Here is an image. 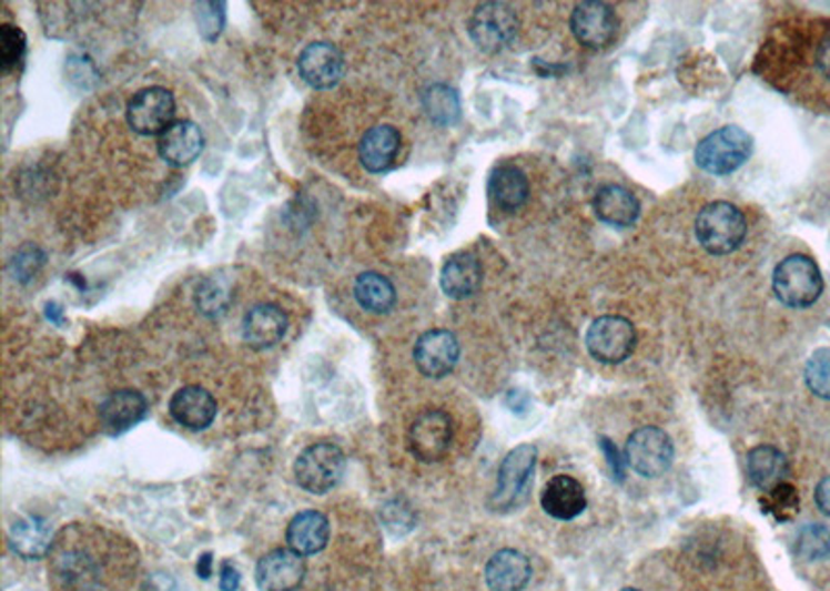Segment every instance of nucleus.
I'll return each mask as SVG.
<instances>
[{"label":"nucleus","mask_w":830,"mask_h":591,"mask_svg":"<svg viewBox=\"0 0 830 591\" xmlns=\"http://www.w3.org/2000/svg\"><path fill=\"white\" fill-rule=\"evenodd\" d=\"M696 235L708 254L727 256L746 240L748 223L743 212L733 204L712 202L698 214Z\"/></svg>","instance_id":"f257e3e1"},{"label":"nucleus","mask_w":830,"mask_h":591,"mask_svg":"<svg viewBox=\"0 0 830 591\" xmlns=\"http://www.w3.org/2000/svg\"><path fill=\"white\" fill-rule=\"evenodd\" d=\"M753 140L750 133L735 125L717 129L706 135L696 147V162L710 175H731L751 156Z\"/></svg>","instance_id":"f03ea898"},{"label":"nucleus","mask_w":830,"mask_h":591,"mask_svg":"<svg viewBox=\"0 0 830 591\" xmlns=\"http://www.w3.org/2000/svg\"><path fill=\"white\" fill-rule=\"evenodd\" d=\"M822 274L812 257H785L772 274L775 295L787 307H810L822 295Z\"/></svg>","instance_id":"7ed1b4c3"},{"label":"nucleus","mask_w":830,"mask_h":591,"mask_svg":"<svg viewBox=\"0 0 830 591\" xmlns=\"http://www.w3.org/2000/svg\"><path fill=\"white\" fill-rule=\"evenodd\" d=\"M295 480L310 495H326L345 473V455L333 442L305 448L295 461Z\"/></svg>","instance_id":"20e7f679"},{"label":"nucleus","mask_w":830,"mask_h":591,"mask_svg":"<svg viewBox=\"0 0 830 591\" xmlns=\"http://www.w3.org/2000/svg\"><path fill=\"white\" fill-rule=\"evenodd\" d=\"M675 448L667 431L646 426L634 431L625 447V459L644 478L662 476L672 463Z\"/></svg>","instance_id":"39448f33"},{"label":"nucleus","mask_w":830,"mask_h":591,"mask_svg":"<svg viewBox=\"0 0 830 591\" xmlns=\"http://www.w3.org/2000/svg\"><path fill=\"white\" fill-rule=\"evenodd\" d=\"M519 32V21L509 4L484 2L469 19V35L484 52L507 49Z\"/></svg>","instance_id":"423d86ee"},{"label":"nucleus","mask_w":830,"mask_h":591,"mask_svg":"<svg viewBox=\"0 0 830 591\" xmlns=\"http://www.w3.org/2000/svg\"><path fill=\"white\" fill-rule=\"evenodd\" d=\"M636 328L621 316H603L591 322L586 347L600 364H621L636 349Z\"/></svg>","instance_id":"0eeeda50"},{"label":"nucleus","mask_w":830,"mask_h":591,"mask_svg":"<svg viewBox=\"0 0 830 591\" xmlns=\"http://www.w3.org/2000/svg\"><path fill=\"white\" fill-rule=\"evenodd\" d=\"M453 442V419L443 409H428L415 417L407 445L417 461L436 463L445 459Z\"/></svg>","instance_id":"6e6552de"},{"label":"nucleus","mask_w":830,"mask_h":591,"mask_svg":"<svg viewBox=\"0 0 830 591\" xmlns=\"http://www.w3.org/2000/svg\"><path fill=\"white\" fill-rule=\"evenodd\" d=\"M536 463H538V450L534 445L515 447L503 459L500 469H498V478H496L495 495L490 500L496 511H509L517 505V500L526 492L527 481L532 478Z\"/></svg>","instance_id":"1a4fd4ad"},{"label":"nucleus","mask_w":830,"mask_h":591,"mask_svg":"<svg viewBox=\"0 0 830 591\" xmlns=\"http://www.w3.org/2000/svg\"><path fill=\"white\" fill-rule=\"evenodd\" d=\"M175 98L164 88H145L131 98L128 106L129 125L140 135H162L173 125Z\"/></svg>","instance_id":"9d476101"},{"label":"nucleus","mask_w":830,"mask_h":591,"mask_svg":"<svg viewBox=\"0 0 830 591\" xmlns=\"http://www.w3.org/2000/svg\"><path fill=\"white\" fill-rule=\"evenodd\" d=\"M571 32L588 49H607L619 33V17L608 2H579L571 13Z\"/></svg>","instance_id":"9b49d317"},{"label":"nucleus","mask_w":830,"mask_h":591,"mask_svg":"<svg viewBox=\"0 0 830 591\" xmlns=\"http://www.w3.org/2000/svg\"><path fill=\"white\" fill-rule=\"evenodd\" d=\"M414 359L426 378H445L459 361V343L448 330H428L417 338Z\"/></svg>","instance_id":"f8f14e48"},{"label":"nucleus","mask_w":830,"mask_h":591,"mask_svg":"<svg viewBox=\"0 0 830 591\" xmlns=\"http://www.w3.org/2000/svg\"><path fill=\"white\" fill-rule=\"evenodd\" d=\"M304 559L293 550H272L257 562L256 583L260 591H297L304 583Z\"/></svg>","instance_id":"ddd939ff"},{"label":"nucleus","mask_w":830,"mask_h":591,"mask_svg":"<svg viewBox=\"0 0 830 591\" xmlns=\"http://www.w3.org/2000/svg\"><path fill=\"white\" fill-rule=\"evenodd\" d=\"M297 69L302 80L314 90H331L345 75V59L333 44L314 42L302 50Z\"/></svg>","instance_id":"4468645a"},{"label":"nucleus","mask_w":830,"mask_h":591,"mask_svg":"<svg viewBox=\"0 0 830 591\" xmlns=\"http://www.w3.org/2000/svg\"><path fill=\"white\" fill-rule=\"evenodd\" d=\"M169 411L179 426L188 430H206L216 419V399L202 386L179 388L169 403Z\"/></svg>","instance_id":"2eb2a0df"},{"label":"nucleus","mask_w":830,"mask_h":591,"mask_svg":"<svg viewBox=\"0 0 830 591\" xmlns=\"http://www.w3.org/2000/svg\"><path fill=\"white\" fill-rule=\"evenodd\" d=\"M148 414V403L138 390H117L100 405V426L109 436H121L135 428Z\"/></svg>","instance_id":"dca6fc26"},{"label":"nucleus","mask_w":830,"mask_h":591,"mask_svg":"<svg viewBox=\"0 0 830 591\" xmlns=\"http://www.w3.org/2000/svg\"><path fill=\"white\" fill-rule=\"evenodd\" d=\"M287 314L279 305L262 304L252 307L243 318V340L247 347L264 351L274 347L287 333Z\"/></svg>","instance_id":"f3484780"},{"label":"nucleus","mask_w":830,"mask_h":591,"mask_svg":"<svg viewBox=\"0 0 830 591\" xmlns=\"http://www.w3.org/2000/svg\"><path fill=\"white\" fill-rule=\"evenodd\" d=\"M486 585L490 591H524L532 579V562L519 550H498L486 564Z\"/></svg>","instance_id":"a211bd4d"},{"label":"nucleus","mask_w":830,"mask_h":591,"mask_svg":"<svg viewBox=\"0 0 830 591\" xmlns=\"http://www.w3.org/2000/svg\"><path fill=\"white\" fill-rule=\"evenodd\" d=\"M540 502L546 514L559 521H571L588 507L584 486L571 476H555L548 480Z\"/></svg>","instance_id":"6ab92c4d"},{"label":"nucleus","mask_w":830,"mask_h":591,"mask_svg":"<svg viewBox=\"0 0 830 591\" xmlns=\"http://www.w3.org/2000/svg\"><path fill=\"white\" fill-rule=\"evenodd\" d=\"M202 150H204L202 129L192 121H176L160 135V156L171 166L192 164L202 154Z\"/></svg>","instance_id":"aec40b11"},{"label":"nucleus","mask_w":830,"mask_h":591,"mask_svg":"<svg viewBox=\"0 0 830 591\" xmlns=\"http://www.w3.org/2000/svg\"><path fill=\"white\" fill-rule=\"evenodd\" d=\"M401 133L393 125L367 129L360 142V161L367 173H386L399 156Z\"/></svg>","instance_id":"412c9836"},{"label":"nucleus","mask_w":830,"mask_h":591,"mask_svg":"<svg viewBox=\"0 0 830 591\" xmlns=\"http://www.w3.org/2000/svg\"><path fill=\"white\" fill-rule=\"evenodd\" d=\"M331 538V523L318 511H302L291 519L287 528L289 548L302 557L318 554Z\"/></svg>","instance_id":"4be33fe9"},{"label":"nucleus","mask_w":830,"mask_h":591,"mask_svg":"<svg viewBox=\"0 0 830 591\" xmlns=\"http://www.w3.org/2000/svg\"><path fill=\"white\" fill-rule=\"evenodd\" d=\"M482 266L472 254H455L448 257L441 272V287L451 299H467L482 285Z\"/></svg>","instance_id":"5701e85b"},{"label":"nucleus","mask_w":830,"mask_h":591,"mask_svg":"<svg viewBox=\"0 0 830 591\" xmlns=\"http://www.w3.org/2000/svg\"><path fill=\"white\" fill-rule=\"evenodd\" d=\"M594 210L603 223L625 228L638 221L639 202L621 185H605L594 197Z\"/></svg>","instance_id":"b1692460"},{"label":"nucleus","mask_w":830,"mask_h":591,"mask_svg":"<svg viewBox=\"0 0 830 591\" xmlns=\"http://www.w3.org/2000/svg\"><path fill=\"white\" fill-rule=\"evenodd\" d=\"M488 193L496 206L505 212H515L522 208L529 195V183L527 176L519 166L515 164H500L493 171L488 179Z\"/></svg>","instance_id":"393cba45"},{"label":"nucleus","mask_w":830,"mask_h":591,"mask_svg":"<svg viewBox=\"0 0 830 591\" xmlns=\"http://www.w3.org/2000/svg\"><path fill=\"white\" fill-rule=\"evenodd\" d=\"M9 543L23 559H42L52 543V528L47 519L36 514L19 519L9 531Z\"/></svg>","instance_id":"a878e982"},{"label":"nucleus","mask_w":830,"mask_h":591,"mask_svg":"<svg viewBox=\"0 0 830 591\" xmlns=\"http://www.w3.org/2000/svg\"><path fill=\"white\" fill-rule=\"evenodd\" d=\"M748 473H750L751 483L767 492L770 488H775V486H779L787 480L789 461L779 448L762 445V447L750 450Z\"/></svg>","instance_id":"bb28decb"},{"label":"nucleus","mask_w":830,"mask_h":591,"mask_svg":"<svg viewBox=\"0 0 830 591\" xmlns=\"http://www.w3.org/2000/svg\"><path fill=\"white\" fill-rule=\"evenodd\" d=\"M353 295L357 304L372 314H388L397 302V293L393 283L376 272L360 274L353 287Z\"/></svg>","instance_id":"cd10ccee"},{"label":"nucleus","mask_w":830,"mask_h":591,"mask_svg":"<svg viewBox=\"0 0 830 591\" xmlns=\"http://www.w3.org/2000/svg\"><path fill=\"white\" fill-rule=\"evenodd\" d=\"M422 104H424V111L431 116L432 123L436 125H455L462 116V102L457 92L445 85V83H434L431 85L424 94H422Z\"/></svg>","instance_id":"c85d7f7f"},{"label":"nucleus","mask_w":830,"mask_h":591,"mask_svg":"<svg viewBox=\"0 0 830 591\" xmlns=\"http://www.w3.org/2000/svg\"><path fill=\"white\" fill-rule=\"evenodd\" d=\"M760 507L781 523L796 519L799 512V495L796 486H791L789 481H782L779 486L770 488L760 498Z\"/></svg>","instance_id":"c756f323"},{"label":"nucleus","mask_w":830,"mask_h":591,"mask_svg":"<svg viewBox=\"0 0 830 591\" xmlns=\"http://www.w3.org/2000/svg\"><path fill=\"white\" fill-rule=\"evenodd\" d=\"M26 47H28L26 33L21 32L17 26L4 23L0 28V67H2V73H11L13 69L19 67V63L23 61Z\"/></svg>","instance_id":"7c9ffc66"},{"label":"nucleus","mask_w":830,"mask_h":591,"mask_svg":"<svg viewBox=\"0 0 830 591\" xmlns=\"http://www.w3.org/2000/svg\"><path fill=\"white\" fill-rule=\"evenodd\" d=\"M799 557L806 560H822L830 557V531L824 526H806L799 531L796 543Z\"/></svg>","instance_id":"2f4dec72"},{"label":"nucleus","mask_w":830,"mask_h":591,"mask_svg":"<svg viewBox=\"0 0 830 591\" xmlns=\"http://www.w3.org/2000/svg\"><path fill=\"white\" fill-rule=\"evenodd\" d=\"M806 384L820 399L830 400V349H818L806 364Z\"/></svg>","instance_id":"473e14b6"},{"label":"nucleus","mask_w":830,"mask_h":591,"mask_svg":"<svg viewBox=\"0 0 830 591\" xmlns=\"http://www.w3.org/2000/svg\"><path fill=\"white\" fill-rule=\"evenodd\" d=\"M44 252L38 247V245H23L16 257L11 259V272H13V278L19 283H28L32 281L33 276L40 272V268L44 266Z\"/></svg>","instance_id":"72a5a7b5"},{"label":"nucleus","mask_w":830,"mask_h":591,"mask_svg":"<svg viewBox=\"0 0 830 591\" xmlns=\"http://www.w3.org/2000/svg\"><path fill=\"white\" fill-rule=\"evenodd\" d=\"M198 26H200V33L206 38L208 42L216 40L224 28L223 2H202V4H198Z\"/></svg>","instance_id":"f704fd0d"},{"label":"nucleus","mask_w":830,"mask_h":591,"mask_svg":"<svg viewBox=\"0 0 830 591\" xmlns=\"http://www.w3.org/2000/svg\"><path fill=\"white\" fill-rule=\"evenodd\" d=\"M198 305L200 309L208 314V316H219L223 314L224 307H226V295H224L221 288L216 287L214 283H204L202 287L198 288Z\"/></svg>","instance_id":"c9c22d12"},{"label":"nucleus","mask_w":830,"mask_h":591,"mask_svg":"<svg viewBox=\"0 0 830 591\" xmlns=\"http://www.w3.org/2000/svg\"><path fill=\"white\" fill-rule=\"evenodd\" d=\"M600 448H603V455L607 457V465L610 467V471H613V478L617 481H622V478H625V461H622L619 448L615 447L608 438L600 440Z\"/></svg>","instance_id":"e433bc0d"},{"label":"nucleus","mask_w":830,"mask_h":591,"mask_svg":"<svg viewBox=\"0 0 830 591\" xmlns=\"http://www.w3.org/2000/svg\"><path fill=\"white\" fill-rule=\"evenodd\" d=\"M240 571H237V569H235L233 564L224 562L223 569H221V579H219V585H221V590L237 591L240 590Z\"/></svg>","instance_id":"4c0bfd02"},{"label":"nucleus","mask_w":830,"mask_h":591,"mask_svg":"<svg viewBox=\"0 0 830 591\" xmlns=\"http://www.w3.org/2000/svg\"><path fill=\"white\" fill-rule=\"evenodd\" d=\"M816 505L818 509L830 517V476L818 483L816 488Z\"/></svg>","instance_id":"58836bf2"},{"label":"nucleus","mask_w":830,"mask_h":591,"mask_svg":"<svg viewBox=\"0 0 830 591\" xmlns=\"http://www.w3.org/2000/svg\"><path fill=\"white\" fill-rule=\"evenodd\" d=\"M816 64H818L820 73L830 81V38H827V40L820 44L818 54H816Z\"/></svg>","instance_id":"ea45409f"},{"label":"nucleus","mask_w":830,"mask_h":591,"mask_svg":"<svg viewBox=\"0 0 830 591\" xmlns=\"http://www.w3.org/2000/svg\"><path fill=\"white\" fill-rule=\"evenodd\" d=\"M47 318H49L50 322H54L57 326H63L64 324L63 307H61V305L59 304L47 305Z\"/></svg>","instance_id":"a19ab883"},{"label":"nucleus","mask_w":830,"mask_h":591,"mask_svg":"<svg viewBox=\"0 0 830 591\" xmlns=\"http://www.w3.org/2000/svg\"><path fill=\"white\" fill-rule=\"evenodd\" d=\"M212 559H210V554H204L202 559H200V562H198V575L202 577V579H208L210 577V573H212Z\"/></svg>","instance_id":"79ce46f5"},{"label":"nucleus","mask_w":830,"mask_h":591,"mask_svg":"<svg viewBox=\"0 0 830 591\" xmlns=\"http://www.w3.org/2000/svg\"><path fill=\"white\" fill-rule=\"evenodd\" d=\"M621 591H639V590H631V588H627V590H621Z\"/></svg>","instance_id":"37998d69"}]
</instances>
